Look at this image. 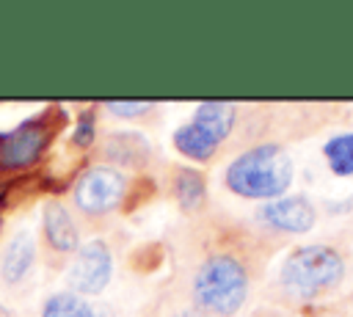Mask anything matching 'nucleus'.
<instances>
[{"label": "nucleus", "instance_id": "obj_1", "mask_svg": "<svg viewBox=\"0 0 353 317\" xmlns=\"http://www.w3.org/2000/svg\"><path fill=\"white\" fill-rule=\"evenodd\" d=\"M292 179V163L281 146L265 143L240 154L226 168V185L245 198H273L287 190Z\"/></svg>", "mask_w": 353, "mask_h": 317}, {"label": "nucleus", "instance_id": "obj_2", "mask_svg": "<svg viewBox=\"0 0 353 317\" xmlns=\"http://www.w3.org/2000/svg\"><path fill=\"white\" fill-rule=\"evenodd\" d=\"M245 287H248L245 270L232 256L207 259L193 278V292H196L199 306L218 311V314L237 311L245 300Z\"/></svg>", "mask_w": 353, "mask_h": 317}, {"label": "nucleus", "instance_id": "obj_3", "mask_svg": "<svg viewBox=\"0 0 353 317\" xmlns=\"http://www.w3.org/2000/svg\"><path fill=\"white\" fill-rule=\"evenodd\" d=\"M345 273L342 256L325 245H306L287 256L281 267V284L295 295H317L334 287Z\"/></svg>", "mask_w": 353, "mask_h": 317}, {"label": "nucleus", "instance_id": "obj_4", "mask_svg": "<svg viewBox=\"0 0 353 317\" xmlns=\"http://www.w3.org/2000/svg\"><path fill=\"white\" fill-rule=\"evenodd\" d=\"M50 132H52V127L41 116V119H30L22 127H17L14 132L3 135L0 138V168L17 171V168H28L30 163H36L50 141Z\"/></svg>", "mask_w": 353, "mask_h": 317}, {"label": "nucleus", "instance_id": "obj_5", "mask_svg": "<svg viewBox=\"0 0 353 317\" xmlns=\"http://www.w3.org/2000/svg\"><path fill=\"white\" fill-rule=\"evenodd\" d=\"M124 193V176L113 168H105V165H97V168H88L77 187H74V201L83 212H108L110 207L119 204Z\"/></svg>", "mask_w": 353, "mask_h": 317}, {"label": "nucleus", "instance_id": "obj_6", "mask_svg": "<svg viewBox=\"0 0 353 317\" xmlns=\"http://www.w3.org/2000/svg\"><path fill=\"white\" fill-rule=\"evenodd\" d=\"M110 251L105 248V243L91 240L85 245L77 248L72 265H69V287L77 292H102L105 284L110 281Z\"/></svg>", "mask_w": 353, "mask_h": 317}, {"label": "nucleus", "instance_id": "obj_7", "mask_svg": "<svg viewBox=\"0 0 353 317\" xmlns=\"http://www.w3.org/2000/svg\"><path fill=\"white\" fill-rule=\"evenodd\" d=\"M270 226L284 229V232H309L314 223V209L306 198L301 196H290V198H279L262 207L259 212Z\"/></svg>", "mask_w": 353, "mask_h": 317}, {"label": "nucleus", "instance_id": "obj_8", "mask_svg": "<svg viewBox=\"0 0 353 317\" xmlns=\"http://www.w3.org/2000/svg\"><path fill=\"white\" fill-rule=\"evenodd\" d=\"M44 234H47L50 245L58 248V251L77 248V229H74L69 212L58 201H50L44 207Z\"/></svg>", "mask_w": 353, "mask_h": 317}, {"label": "nucleus", "instance_id": "obj_9", "mask_svg": "<svg viewBox=\"0 0 353 317\" xmlns=\"http://www.w3.org/2000/svg\"><path fill=\"white\" fill-rule=\"evenodd\" d=\"M193 124H199L207 135H212L221 143L234 124V108L229 102H201L196 108Z\"/></svg>", "mask_w": 353, "mask_h": 317}, {"label": "nucleus", "instance_id": "obj_10", "mask_svg": "<svg viewBox=\"0 0 353 317\" xmlns=\"http://www.w3.org/2000/svg\"><path fill=\"white\" fill-rule=\"evenodd\" d=\"M174 143L182 154L193 157V160H210L218 149V141L212 135H207L199 124H182L176 132H174Z\"/></svg>", "mask_w": 353, "mask_h": 317}, {"label": "nucleus", "instance_id": "obj_11", "mask_svg": "<svg viewBox=\"0 0 353 317\" xmlns=\"http://www.w3.org/2000/svg\"><path fill=\"white\" fill-rule=\"evenodd\" d=\"M30 262H33V240L28 234H17L8 243L6 254H3V276H6V281H19L28 273Z\"/></svg>", "mask_w": 353, "mask_h": 317}, {"label": "nucleus", "instance_id": "obj_12", "mask_svg": "<svg viewBox=\"0 0 353 317\" xmlns=\"http://www.w3.org/2000/svg\"><path fill=\"white\" fill-rule=\"evenodd\" d=\"M325 160H328V165H331L334 174L350 176L353 174V132L334 135L325 143Z\"/></svg>", "mask_w": 353, "mask_h": 317}, {"label": "nucleus", "instance_id": "obj_13", "mask_svg": "<svg viewBox=\"0 0 353 317\" xmlns=\"http://www.w3.org/2000/svg\"><path fill=\"white\" fill-rule=\"evenodd\" d=\"M174 187H176V198H179V204L185 209H193V207H199L204 201V176L190 171V168L176 174V185Z\"/></svg>", "mask_w": 353, "mask_h": 317}, {"label": "nucleus", "instance_id": "obj_14", "mask_svg": "<svg viewBox=\"0 0 353 317\" xmlns=\"http://www.w3.org/2000/svg\"><path fill=\"white\" fill-rule=\"evenodd\" d=\"M41 317H97V311L83 303L77 295H52L44 306V314Z\"/></svg>", "mask_w": 353, "mask_h": 317}, {"label": "nucleus", "instance_id": "obj_15", "mask_svg": "<svg viewBox=\"0 0 353 317\" xmlns=\"http://www.w3.org/2000/svg\"><path fill=\"white\" fill-rule=\"evenodd\" d=\"M91 141H94V116L83 113L80 121H77V130H74V143L77 146H88Z\"/></svg>", "mask_w": 353, "mask_h": 317}, {"label": "nucleus", "instance_id": "obj_16", "mask_svg": "<svg viewBox=\"0 0 353 317\" xmlns=\"http://www.w3.org/2000/svg\"><path fill=\"white\" fill-rule=\"evenodd\" d=\"M149 108H152V102H108V110H113L119 116H138Z\"/></svg>", "mask_w": 353, "mask_h": 317}, {"label": "nucleus", "instance_id": "obj_17", "mask_svg": "<svg viewBox=\"0 0 353 317\" xmlns=\"http://www.w3.org/2000/svg\"><path fill=\"white\" fill-rule=\"evenodd\" d=\"M176 317H201L199 311H182V314H176Z\"/></svg>", "mask_w": 353, "mask_h": 317}, {"label": "nucleus", "instance_id": "obj_18", "mask_svg": "<svg viewBox=\"0 0 353 317\" xmlns=\"http://www.w3.org/2000/svg\"><path fill=\"white\" fill-rule=\"evenodd\" d=\"M0 317H8V311H6V309H3V306H0Z\"/></svg>", "mask_w": 353, "mask_h": 317}]
</instances>
